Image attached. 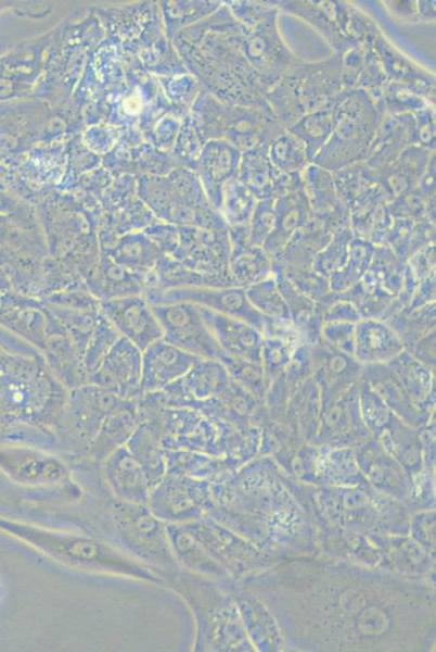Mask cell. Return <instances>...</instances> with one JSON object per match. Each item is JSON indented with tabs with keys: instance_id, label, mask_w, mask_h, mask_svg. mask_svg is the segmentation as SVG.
<instances>
[{
	"instance_id": "37",
	"label": "cell",
	"mask_w": 436,
	"mask_h": 652,
	"mask_svg": "<svg viewBox=\"0 0 436 652\" xmlns=\"http://www.w3.org/2000/svg\"><path fill=\"white\" fill-rule=\"evenodd\" d=\"M118 337L119 334L103 314L88 342L84 356L87 380Z\"/></svg>"
},
{
	"instance_id": "4",
	"label": "cell",
	"mask_w": 436,
	"mask_h": 652,
	"mask_svg": "<svg viewBox=\"0 0 436 652\" xmlns=\"http://www.w3.org/2000/svg\"><path fill=\"white\" fill-rule=\"evenodd\" d=\"M337 124L312 163L336 172L363 162L384 114L363 89H343Z\"/></svg>"
},
{
	"instance_id": "11",
	"label": "cell",
	"mask_w": 436,
	"mask_h": 652,
	"mask_svg": "<svg viewBox=\"0 0 436 652\" xmlns=\"http://www.w3.org/2000/svg\"><path fill=\"white\" fill-rule=\"evenodd\" d=\"M142 351L119 336L104 354L87 383L98 386L121 399L141 396Z\"/></svg>"
},
{
	"instance_id": "26",
	"label": "cell",
	"mask_w": 436,
	"mask_h": 652,
	"mask_svg": "<svg viewBox=\"0 0 436 652\" xmlns=\"http://www.w3.org/2000/svg\"><path fill=\"white\" fill-rule=\"evenodd\" d=\"M270 255L262 247L249 242H231L229 268L240 287H248L273 273Z\"/></svg>"
},
{
	"instance_id": "13",
	"label": "cell",
	"mask_w": 436,
	"mask_h": 652,
	"mask_svg": "<svg viewBox=\"0 0 436 652\" xmlns=\"http://www.w3.org/2000/svg\"><path fill=\"white\" fill-rule=\"evenodd\" d=\"M102 313L119 336L141 351L163 338V330L145 294L100 301Z\"/></svg>"
},
{
	"instance_id": "20",
	"label": "cell",
	"mask_w": 436,
	"mask_h": 652,
	"mask_svg": "<svg viewBox=\"0 0 436 652\" xmlns=\"http://www.w3.org/2000/svg\"><path fill=\"white\" fill-rule=\"evenodd\" d=\"M414 113L385 114L363 163L374 172L390 165L414 145Z\"/></svg>"
},
{
	"instance_id": "14",
	"label": "cell",
	"mask_w": 436,
	"mask_h": 652,
	"mask_svg": "<svg viewBox=\"0 0 436 652\" xmlns=\"http://www.w3.org/2000/svg\"><path fill=\"white\" fill-rule=\"evenodd\" d=\"M311 377L320 389L321 400L332 402L345 394L361 378L362 365L350 354L325 343L310 347Z\"/></svg>"
},
{
	"instance_id": "6",
	"label": "cell",
	"mask_w": 436,
	"mask_h": 652,
	"mask_svg": "<svg viewBox=\"0 0 436 652\" xmlns=\"http://www.w3.org/2000/svg\"><path fill=\"white\" fill-rule=\"evenodd\" d=\"M163 339L200 359H218L222 352L206 325L200 306L187 301L152 304Z\"/></svg>"
},
{
	"instance_id": "35",
	"label": "cell",
	"mask_w": 436,
	"mask_h": 652,
	"mask_svg": "<svg viewBox=\"0 0 436 652\" xmlns=\"http://www.w3.org/2000/svg\"><path fill=\"white\" fill-rule=\"evenodd\" d=\"M352 238L350 225L339 227L330 242L316 255L315 272L324 277L342 268L347 260Z\"/></svg>"
},
{
	"instance_id": "33",
	"label": "cell",
	"mask_w": 436,
	"mask_h": 652,
	"mask_svg": "<svg viewBox=\"0 0 436 652\" xmlns=\"http://www.w3.org/2000/svg\"><path fill=\"white\" fill-rule=\"evenodd\" d=\"M375 104L385 115L415 113L431 106L433 103L428 102L408 86L389 80L384 88L380 100Z\"/></svg>"
},
{
	"instance_id": "46",
	"label": "cell",
	"mask_w": 436,
	"mask_h": 652,
	"mask_svg": "<svg viewBox=\"0 0 436 652\" xmlns=\"http://www.w3.org/2000/svg\"><path fill=\"white\" fill-rule=\"evenodd\" d=\"M416 9L420 20H435V1H418Z\"/></svg>"
},
{
	"instance_id": "5",
	"label": "cell",
	"mask_w": 436,
	"mask_h": 652,
	"mask_svg": "<svg viewBox=\"0 0 436 652\" xmlns=\"http://www.w3.org/2000/svg\"><path fill=\"white\" fill-rule=\"evenodd\" d=\"M280 8L298 15L324 36L342 57L348 50L373 43L380 28L367 14L342 1H283Z\"/></svg>"
},
{
	"instance_id": "38",
	"label": "cell",
	"mask_w": 436,
	"mask_h": 652,
	"mask_svg": "<svg viewBox=\"0 0 436 652\" xmlns=\"http://www.w3.org/2000/svg\"><path fill=\"white\" fill-rule=\"evenodd\" d=\"M294 349L283 340L264 335L261 366L269 383L283 372L293 359Z\"/></svg>"
},
{
	"instance_id": "40",
	"label": "cell",
	"mask_w": 436,
	"mask_h": 652,
	"mask_svg": "<svg viewBox=\"0 0 436 652\" xmlns=\"http://www.w3.org/2000/svg\"><path fill=\"white\" fill-rule=\"evenodd\" d=\"M356 323L329 322L320 328L322 342L341 352L352 355Z\"/></svg>"
},
{
	"instance_id": "28",
	"label": "cell",
	"mask_w": 436,
	"mask_h": 652,
	"mask_svg": "<svg viewBox=\"0 0 436 652\" xmlns=\"http://www.w3.org/2000/svg\"><path fill=\"white\" fill-rule=\"evenodd\" d=\"M373 252L374 246L371 241L355 236L350 241L345 264L330 275L329 288L334 292H344L356 285L369 267Z\"/></svg>"
},
{
	"instance_id": "29",
	"label": "cell",
	"mask_w": 436,
	"mask_h": 652,
	"mask_svg": "<svg viewBox=\"0 0 436 652\" xmlns=\"http://www.w3.org/2000/svg\"><path fill=\"white\" fill-rule=\"evenodd\" d=\"M302 177L313 212H329L338 205L341 201L337 198L332 172L312 163L305 166Z\"/></svg>"
},
{
	"instance_id": "17",
	"label": "cell",
	"mask_w": 436,
	"mask_h": 652,
	"mask_svg": "<svg viewBox=\"0 0 436 652\" xmlns=\"http://www.w3.org/2000/svg\"><path fill=\"white\" fill-rule=\"evenodd\" d=\"M46 308V305H44ZM46 333L41 352L57 379L69 390L87 383L84 359L69 335L46 308Z\"/></svg>"
},
{
	"instance_id": "7",
	"label": "cell",
	"mask_w": 436,
	"mask_h": 652,
	"mask_svg": "<svg viewBox=\"0 0 436 652\" xmlns=\"http://www.w3.org/2000/svg\"><path fill=\"white\" fill-rule=\"evenodd\" d=\"M277 16L278 10L252 25H244L243 35L245 55L270 89L291 67L302 61L280 37Z\"/></svg>"
},
{
	"instance_id": "24",
	"label": "cell",
	"mask_w": 436,
	"mask_h": 652,
	"mask_svg": "<svg viewBox=\"0 0 436 652\" xmlns=\"http://www.w3.org/2000/svg\"><path fill=\"white\" fill-rule=\"evenodd\" d=\"M341 102L342 95L339 92L328 104L303 116L286 128L304 142L309 162L332 135L338 121Z\"/></svg>"
},
{
	"instance_id": "12",
	"label": "cell",
	"mask_w": 436,
	"mask_h": 652,
	"mask_svg": "<svg viewBox=\"0 0 436 652\" xmlns=\"http://www.w3.org/2000/svg\"><path fill=\"white\" fill-rule=\"evenodd\" d=\"M231 377L218 359H198L178 380L159 392L169 405L196 409L219 398L229 387Z\"/></svg>"
},
{
	"instance_id": "42",
	"label": "cell",
	"mask_w": 436,
	"mask_h": 652,
	"mask_svg": "<svg viewBox=\"0 0 436 652\" xmlns=\"http://www.w3.org/2000/svg\"><path fill=\"white\" fill-rule=\"evenodd\" d=\"M408 268L420 283L434 275L435 246L429 243L408 259Z\"/></svg>"
},
{
	"instance_id": "8",
	"label": "cell",
	"mask_w": 436,
	"mask_h": 652,
	"mask_svg": "<svg viewBox=\"0 0 436 652\" xmlns=\"http://www.w3.org/2000/svg\"><path fill=\"white\" fill-rule=\"evenodd\" d=\"M119 397L86 383L68 390L57 435L73 442H92Z\"/></svg>"
},
{
	"instance_id": "23",
	"label": "cell",
	"mask_w": 436,
	"mask_h": 652,
	"mask_svg": "<svg viewBox=\"0 0 436 652\" xmlns=\"http://www.w3.org/2000/svg\"><path fill=\"white\" fill-rule=\"evenodd\" d=\"M433 151L409 146L390 165L375 172L388 202L411 192L424 174Z\"/></svg>"
},
{
	"instance_id": "31",
	"label": "cell",
	"mask_w": 436,
	"mask_h": 652,
	"mask_svg": "<svg viewBox=\"0 0 436 652\" xmlns=\"http://www.w3.org/2000/svg\"><path fill=\"white\" fill-rule=\"evenodd\" d=\"M251 304L265 317L290 321L288 306L273 275L245 288Z\"/></svg>"
},
{
	"instance_id": "19",
	"label": "cell",
	"mask_w": 436,
	"mask_h": 652,
	"mask_svg": "<svg viewBox=\"0 0 436 652\" xmlns=\"http://www.w3.org/2000/svg\"><path fill=\"white\" fill-rule=\"evenodd\" d=\"M405 350L402 340L385 319L367 317L356 323L352 356L362 366L388 363Z\"/></svg>"
},
{
	"instance_id": "39",
	"label": "cell",
	"mask_w": 436,
	"mask_h": 652,
	"mask_svg": "<svg viewBox=\"0 0 436 652\" xmlns=\"http://www.w3.org/2000/svg\"><path fill=\"white\" fill-rule=\"evenodd\" d=\"M274 198L258 200L252 214L249 227V243L261 247L274 225Z\"/></svg>"
},
{
	"instance_id": "10",
	"label": "cell",
	"mask_w": 436,
	"mask_h": 652,
	"mask_svg": "<svg viewBox=\"0 0 436 652\" xmlns=\"http://www.w3.org/2000/svg\"><path fill=\"white\" fill-rule=\"evenodd\" d=\"M0 462L18 484L35 488L69 485L70 472L57 455L36 446H18L0 452Z\"/></svg>"
},
{
	"instance_id": "27",
	"label": "cell",
	"mask_w": 436,
	"mask_h": 652,
	"mask_svg": "<svg viewBox=\"0 0 436 652\" xmlns=\"http://www.w3.org/2000/svg\"><path fill=\"white\" fill-rule=\"evenodd\" d=\"M411 402L423 401L433 392V368L416 360L408 350L387 363Z\"/></svg>"
},
{
	"instance_id": "15",
	"label": "cell",
	"mask_w": 436,
	"mask_h": 652,
	"mask_svg": "<svg viewBox=\"0 0 436 652\" xmlns=\"http://www.w3.org/2000/svg\"><path fill=\"white\" fill-rule=\"evenodd\" d=\"M163 338L142 351L141 394L161 391L181 378L198 360Z\"/></svg>"
},
{
	"instance_id": "43",
	"label": "cell",
	"mask_w": 436,
	"mask_h": 652,
	"mask_svg": "<svg viewBox=\"0 0 436 652\" xmlns=\"http://www.w3.org/2000/svg\"><path fill=\"white\" fill-rule=\"evenodd\" d=\"M362 318L356 306L345 300L341 299L334 302L332 305H329L324 314L322 315V322H350L357 323Z\"/></svg>"
},
{
	"instance_id": "18",
	"label": "cell",
	"mask_w": 436,
	"mask_h": 652,
	"mask_svg": "<svg viewBox=\"0 0 436 652\" xmlns=\"http://www.w3.org/2000/svg\"><path fill=\"white\" fill-rule=\"evenodd\" d=\"M151 274L133 272L102 252L85 284L98 300H110L148 293L153 286Z\"/></svg>"
},
{
	"instance_id": "32",
	"label": "cell",
	"mask_w": 436,
	"mask_h": 652,
	"mask_svg": "<svg viewBox=\"0 0 436 652\" xmlns=\"http://www.w3.org/2000/svg\"><path fill=\"white\" fill-rule=\"evenodd\" d=\"M268 155L283 173L302 172L309 162L304 142L286 129L271 141Z\"/></svg>"
},
{
	"instance_id": "25",
	"label": "cell",
	"mask_w": 436,
	"mask_h": 652,
	"mask_svg": "<svg viewBox=\"0 0 436 652\" xmlns=\"http://www.w3.org/2000/svg\"><path fill=\"white\" fill-rule=\"evenodd\" d=\"M281 173L271 163L268 147L252 149L241 155L239 181L257 200L275 197V186Z\"/></svg>"
},
{
	"instance_id": "30",
	"label": "cell",
	"mask_w": 436,
	"mask_h": 652,
	"mask_svg": "<svg viewBox=\"0 0 436 652\" xmlns=\"http://www.w3.org/2000/svg\"><path fill=\"white\" fill-rule=\"evenodd\" d=\"M103 253L117 264L143 275H150L163 255L157 246L142 240L120 242Z\"/></svg>"
},
{
	"instance_id": "9",
	"label": "cell",
	"mask_w": 436,
	"mask_h": 652,
	"mask_svg": "<svg viewBox=\"0 0 436 652\" xmlns=\"http://www.w3.org/2000/svg\"><path fill=\"white\" fill-rule=\"evenodd\" d=\"M151 304L187 301L213 312L242 319L262 333L265 319L248 301L245 288L230 287H190L170 289L148 294Z\"/></svg>"
},
{
	"instance_id": "41",
	"label": "cell",
	"mask_w": 436,
	"mask_h": 652,
	"mask_svg": "<svg viewBox=\"0 0 436 652\" xmlns=\"http://www.w3.org/2000/svg\"><path fill=\"white\" fill-rule=\"evenodd\" d=\"M414 117V145L433 151L435 148V117L432 105L415 112Z\"/></svg>"
},
{
	"instance_id": "22",
	"label": "cell",
	"mask_w": 436,
	"mask_h": 652,
	"mask_svg": "<svg viewBox=\"0 0 436 652\" xmlns=\"http://www.w3.org/2000/svg\"><path fill=\"white\" fill-rule=\"evenodd\" d=\"M373 48L388 80L403 84L428 102H434L433 75L400 53L382 34L375 38Z\"/></svg>"
},
{
	"instance_id": "45",
	"label": "cell",
	"mask_w": 436,
	"mask_h": 652,
	"mask_svg": "<svg viewBox=\"0 0 436 652\" xmlns=\"http://www.w3.org/2000/svg\"><path fill=\"white\" fill-rule=\"evenodd\" d=\"M388 8L398 18L415 22L420 20L416 1H390Z\"/></svg>"
},
{
	"instance_id": "44",
	"label": "cell",
	"mask_w": 436,
	"mask_h": 652,
	"mask_svg": "<svg viewBox=\"0 0 436 652\" xmlns=\"http://www.w3.org/2000/svg\"><path fill=\"white\" fill-rule=\"evenodd\" d=\"M406 350L416 360L433 368L435 366V329L421 337Z\"/></svg>"
},
{
	"instance_id": "36",
	"label": "cell",
	"mask_w": 436,
	"mask_h": 652,
	"mask_svg": "<svg viewBox=\"0 0 436 652\" xmlns=\"http://www.w3.org/2000/svg\"><path fill=\"white\" fill-rule=\"evenodd\" d=\"M257 199L238 180L232 179L226 200V215L232 227L249 224Z\"/></svg>"
},
{
	"instance_id": "2",
	"label": "cell",
	"mask_w": 436,
	"mask_h": 652,
	"mask_svg": "<svg viewBox=\"0 0 436 652\" xmlns=\"http://www.w3.org/2000/svg\"><path fill=\"white\" fill-rule=\"evenodd\" d=\"M0 527L38 553L66 567L125 577L155 586L167 584L154 567L100 538L4 519H0Z\"/></svg>"
},
{
	"instance_id": "3",
	"label": "cell",
	"mask_w": 436,
	"mask_h": 652,
	"mask_svg": "<svg viewBox=\"0 0 436 652\" xmlns=\"http://www.w3.org/2000/svg\"><path fill=\"white\" fill-rule=\"evenodd\" d=\"M343 90L338 55L291 67L267 92L266 100L286 129L303 116L328 104Z\"/></svg>"
},
{
	"instance_id": "34",
	"label": "cell",
	"mask_w": 436,
	"mask_h": 652,
	"mask_svg": "<svg viewBox=\"0 0 436 652\" xmlns=\"http://www.w3.org/2000/svg\"><path fill=\"white\" fill-rule=\"evenodd\" d=\"M219 360L226 366L231 379L252 396L261 397L269 389V383L260 363L222 354Z\"/></svg>"
},
{
	"instance_id": "1",
	"label": "cell",
	"mask_w": 436,
	"mask_h": 652,
	"mask_svg": "<svg viewBox=\"0 0 436 652\" xmlns=\"http://www.w3.org/2000/svg\"><path fill=\"white\" fill-rule=\"evenodd\" d=\"M68 389L43 353L0 327V419L36 442L54 441Z\"/></svg>"
},
{
	"instance_id": "16",
	"label": "cell",
	"mask_w": 436,
	"mask_h": 652,
	"mask_svg": "<svg viewBox=\"0 0 436 652\" xmlns=\"http://www.w3.org/2000/svg\"><path fill=\"white\" fill-rule=\"evenodd\" d=\"M222 354L261 364L262 333L253 325L200 306Z\"/></svg>"
},
{
	"instance_id": "21",
	"label": "cell",
	"mask_w": 436,
	"mask_h": 652,
	"mask_svg": "<svg viewBox=\"0 0 436 652\" xmlns=\"http://www.w3.org/2000/svg\"><path fill=\"white\" fill-rule=\"evenodd\" d=\"M312 214L304 181L274 198V225L261 246L269 255L279 254Z\"/></svg>"
}]
</instances>
